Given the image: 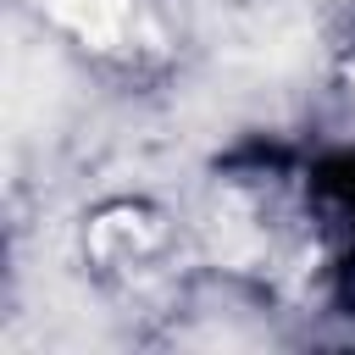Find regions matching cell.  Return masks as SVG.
Returning <instances> with one entry per match:
<instances>
[{"label":"cell","mask_w":355,"mask_h":355,"mask_svg":"<svg viewBox=\"0 0 355 355\" xmlns=\"http://www.w3.org/2000/svg\"><path fill=\"white\" fill-rule=\"evenodd\" d=\"M50 11L72 33H83L94 44H111L122 33V22H128V0H50Z\"/></svg>","instance_id":"6da1fadb"}]
</instances>
